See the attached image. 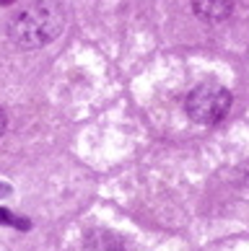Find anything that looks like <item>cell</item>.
<instances>
[{
	"mask_svg": "<svg viewBox=\"0 0 249 251\" xmlns=\"http://www.w3.org/2000/svg\"><path fill=\"white\" fill-rule=\"evenodd\" d=\"M68 11L60 0H31L8 24V36L21 50L47 47L65 31Z\"/></svg>",
	"mask_w": 249,
	"mask_h": 251,
	"instance_id": "6da1fadb",
	"label": "cell"
},
{
	"mask_svg": "<svg viewBox=\"0 0 249 251\" xmlns=\"http://www.w3.org/2000/svg\"><path fill=\"white\" fill-rule=\"evenodd\" d=\"M231 109V94L221 83H200L184 99V111L197 125H218Z\"/></svg>",
	"mask_w": 249,
	"mask_h": 251,
	"instance_id": "7a4b0ae2",
	"label": "cell"
},
{
	"mask_svg": "<svg viewBox=\"0 0 249 251\" xmlns=\"http://www.w3.org/2000/svg\"><path fill=\"white\" fill-rule=\"evenodd\" d=\"M192 11L205 24H223L234 11V0H192Z\"/></svg>",
	"mask_w": 249,
	"mask_h": 251,
	"instance_id": "3957f363",
	"label": "cell"
},
{
	"mask_svg": "<svg viewBox=\"0 0 249 251\" xmlns=\"http://www.w3.org/2000/svg\"><path fill=\"white\" fill-rule=\"evenodd\" d=\"M83 251H125L119 236L107 228H91L83 236Z\"/></svg>",
	"mask_w": 249,
	"mask_h": 251,
	"instance_id": "277c9868",
	"label": "cell"
},
{
	"mask_svg": "<svg viewBox=\"0 0 249 251\" xmlns=\"http://www.w3.org/2000/svg\"><path fill=\"white\" fill-rule=\"evenodd\" d=\"M0 226H13V228H18V230H29L31 223L26 220V218H16L11 210L0 207Z\"/></svg>",
	"mask_w": 249,
	"mask_h": 251,
	"instance_id": "5b68a950",
	"label": "cell"
},
{
	"mask_svg": "<svg viewBox=\"0 0 249 251\" xmlns=\"http://www.w3.org/2000/svg\"><path fill=\"white\" fill-rule=\"evenodd\" d=\"M5 127H8V117H5V111L0 109V135L5 132Z\"/></svg>",
	"mask_w": 249,
	"mask_h": 251,
	"instance_id": "8992f818",
	"label": "cell"
},
{
	"mask_svg": "<svg viewBox=\"0 0 249 251\" xmlns=\"http://www.w3.org/2000/svg\"><path fill=\"white\" fill-rule=\"evenodd\" d=\"M8 194H11V187H8V184H0V200L8 197Z\"/></svg>",
	"mask_w": 249,
	"mask_h": 251,
	"instance_id": "52a82bcc",
	"label": "cell"
},
{
	"mask_svg": "<svg viewBox=\"0 0 249 251\" xmlns=\"http://www.w3.org/2000/svg\"><path fill=\"white\" fill-rule=\"evenodd\" d=\"M13 3V0H0V5H11Z\"/></svg>",
	"mask_w": 249,
	"mask_h": 251,
	"instance_id": "ba28073f",
	"label": "cell"
}]
</instances>
